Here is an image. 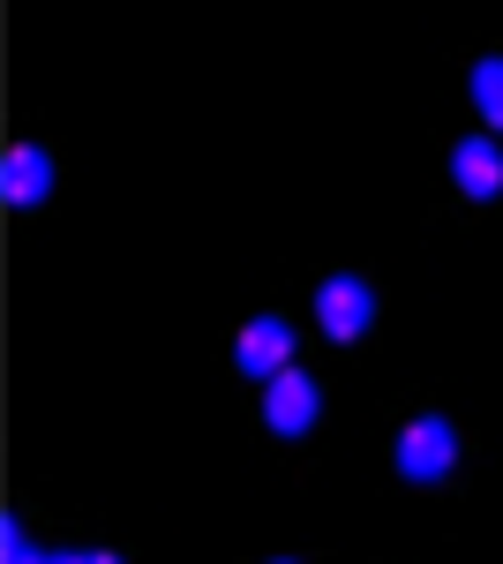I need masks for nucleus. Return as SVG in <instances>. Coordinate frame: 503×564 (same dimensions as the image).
I'll return each mask as SVG.
<instances>
[{"mask_svg":"<svg viewBox=\"0 0 503 564\" xmlns=\"http://www.w3.org/2000/svg\"><path fill=\"white\" fill-rule=\"evenodd\" d=\"M233 369H241V377H278V369H294V324H286V316H249V324L233 332Z\"/></svg>","mask_w":503,"mask_h":564,"instance_id":"4","label":"nucleus"},{"mask_svg":"<svg viewBox=\"0 0 503 564\" xmlns=\"http://www.w3.org/2000/svg\"><path fill=\"white\" fill-rule=\"evenodd\" d=\"M53 181H61V166H53V151H45V143H15V151H8V204H15V212L45 204V196H53Z\"/></svg>","mask_w":503,"mask_h":564,"instance_id":"6","label":"nucleus"},{"mask_svg":"<svg viewBox=\"0 0 503 564\" xmlns=\"http://www.w3.org/2000/svg\"><path fill=\"white\" fill-rule=\"evenodd\" d=\"M466 90H473V113H481V129H503V53H489V61H473V76H466Z\"/></svg>","mask_w":503,"mask_h":564,"instance_id":"7","label":"nucleus"},{"mask_svg":"<svg viewBox=\"0 0 503 564\" xmlns=\"http://www.w3.org/2000/svg\"><path fill=\"white\" fill-rule=\"evenodd\" d=\"M271 564H294V557H271Z\"/></svg>","mask_w":503,"mask_h":564,"instance_id":"9","label":"nucleus"},{"mask_svg":"<svg viewBox=\"0 0 503 564\" xmlns=\"http://www.w3.org/2000/svg\"><path fill=\"white\" fill-rule=\"evenodd\" d=\"M84 564H121V557H113V550H84Z\"/></svg>","mask_w":503,"mask_h":564,"instance_id":"8","label":"nucleus"},{"mask_svg":"<svg viewBox=\"0 0 503 564\" xmlns=\"http://www.w3.org/2000/svg\"><path fill=\"white\" fill-rule=\"evenodd\" d=\"M316 414H324V391H316V377L300 361L278 369V377H263V422H271V436H308Z\"/></svg>","mask_w":503,"mask_h":564,"instance_id":"3","label":"nucleus"},{"mask_svg":"<svg viewBox=\"0 0 503 564\" xmlns=\"http://www.w3.org/2000/svg\"><path fill=\"white\" fill-rule=\"evenodd\" d=\"M369 324H376V286H369L361 271H331V279L316 286V332L338 339V347H353Z\"/></svg>","mask_w":503,"mask_h":564,"instance_id":"2","label":"nucleus"},{"mask_svg":"<svg viewBox=\"0 0 503 564\" xmlns=\"http://www.w3.org/2000/svg\"><path fill=\"white\" fill-rule=\"evenodd\" d=\"M451 181H459V196H473V204L503 196V143L489 129L459 135V143H451Z\"/></svg>","mask_w":503,"mask_h":564,"instance_id":"5","label":"nucleus"},{"mask_svg":"<svg viewBox=\"0 0 503 564\" xmlns=\"http://www.w3.org/2000/svg\"><path fill=\"white\" fill-rule=\"evenodd\" d=\"M391 467H398V481H444L451 467H459V430L444 422V414H414L406 430H398V444H391Z\"/></svg>","mask_w":503,"mask_h":564,"instance_id":"1","label":"nucleus"}]
</instances>
